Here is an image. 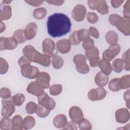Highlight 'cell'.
Instances as JSON below:
<instances>
[{"label": "cell", "mask_w": 130, "mask_h": 130, "mask_svg": "<svg viewBox=\"0 0 130 130\" xmlns=\"http://www.w3.org/2000/svg\"><path fill=\"white\" fill-rule=\"evenodd\" d=\"M85 56L89 60L90 59L99 57V49L95 46H94L92 48L86 50L85 51Z\"/></svg>", "instance_id": "obj_33"}, {"label": "cell", "mask_w": 130, "mask_h": 130, "mask_svg": "<svg viewBox=\"0 0 130 130\" xmlns=\"http://www.w3.org/2000/svg\"><path fill=\"white\" fill-rule=\"evenodd\" d=\"M129 112L126 108H120L115 112V119L119 123H125L129 120Z\"/></svg>", "instance_id": "obj_13"}, {"label": "cell", "mask_w": 130, "mask_h": 130, "mask_svg": "<svg viewBox=\"0 0 130 130\" xmlns=\"http://www.w3.org/2000/svg\"><path fill=\"white\" fill-rule=\"evenodd\" d=\"M79 128L80 130H90L92 128L91 123L87 119L83 118L78 123Z\"/></svg>", "instance_id": "obj_39"}, {"label": "cell", "mask_w": 130, "mask_h": 130, "mask_svg": "<svg viewBox=\"0 0 130 130\" xmlns=\"http://www.w3.org/2000/svg\"><path fill=\"white\" fill-rule=\"evenodd\" d=\"M23 55L28 58L31 62L39 63L44 67H49L51 63L50 57L44 54H41L37 51L31 45H27L22 50Z\"/></svg>", "instance_id": "obj_2"}, {"label": "cell", "mask_w": 130, "mask_h": 130, "mask_svg": "<svg viewBox=\"0 0 130 130\" xmlns=\"http://www.w3.org/2000/svg\"><path fill=\"white\" fill-rule=\"evenodd\" d=\"M48 3H49L51 5H54L55 6H61L64 3V1L59 0V1H46Z\"/></svg>", "instance_id": "obj_57"}, {"label": "cell", "mask_w": 130, "mask_h": 130, "mask_svg": "<svg viewBox=\"0 0 130 130\" xmlns=\"http://www.w3.org/2000/svg\"><path fill=\"white\" fill-rule=\"evenodd\" d=\"M112 69L116 73H121L123 71L124 68V63L121 58H116L115 59L111 64Z\"/></svg>", "instance_id": "obj_25"}, {"label": "cell", "mask_w": 130, "mask_h": 130, "mask_svg": "<svg viewBox=\"0 0 130 130\" xmlns=\"http://www.w3.org/2000/svg\"><path fill=\"white\" fill-rule=\"evenodd\" d=\"M11 127V120L9 117H3L0 121V128L2 130H9Z\"/></svg>", "instance_id": "obj_36"}, {"label": "cell", "mask_w": 130, "mask_h": 130, "mask_svg": "<svg viewBox=\"0 0 130 130\" xmlns=\"http://www.w3.org/2000/svg\"><path fill=\"white\" fill-rule=\"evenodd\" d=\"M50 76L47 72L39 73L36 78V81L44 89L48 88L50 86Z\"/></svg>", "instance_id": "obj_14"}, {"label": "cell", "mask_w": 130, "mask_h": 130, "mask_svg": "<svg viewBox=\"0 0 130 130\" xmlns=\"http://www.w3.org/2000/svg\"><path fill=\"white\" fill-rule=\"evenodd\" d=\"M35 124V119L31 116H27L23 119V125L24 129H29L33 128Z\"/></svg>", "instance_id": "obj_28"}, {"label": "cell", "mask_w": 130, "mask_h": 130, "mask_svg": "<svg viewBox=\"0 0 130 130\" xmlns=\"http://www.w3.org/2000/svg\"><path fill=\"white\" fill-rule=\"evenodd\" d=\"M120 51V46L119 44L111 45L103 52V59L110 62L119 53Z\"/></svg>", "instance_id": "obj_6"}, {"label": "cell", "mask_w": 130, "mask_h": 130, "mask_svg": "<svg viewBox=\"0 0 130 130\" xmlns=\"http://www.w3.org/2000/svg\"><path fill=\"white\" fill-rule=\"evenodd\" d=\"M57 50L62 54L69 53L71 49V43L69 40L62 39L58 41L56 43Z\"/></svg>", "instance_id": "obj_17"}, {"label": "cell", "mask_w": 130, "mask_h": 130, "mask_svg": "<svg viewBox=\"0 0 130 130\" xmlns=\"http://www.w3.org/2000/svg\"><path fill=\"white\" fill-rule=\"evenodd\" d=\"M18 44H21L25 42L26 39L24 34V30L18 29L15 31L12 37Z\"/></svg>", "instance_id": "obj_29"}, {"label": "cell", "mask_w": 130, "mask_h": 130, "mask_svg": "<svg viewBox=\"0 0 130 130\" xmlns=\"http://www.w3.org/2000/svg\"><path fill=\"white\" fill-rule=\"evenodd\" d=\"M86 19L88 22H89L90 23L93 24L96 23L98 21L99 17L96 13L94 12H89L87 14Z\"/></svg>", "instance_id": "obj_45"}, {"label": "cell", "mask_w": 130, "mask_h": 130, "mask_svg": "<svg viewBox=\"0 0 130 130\" xmlns=\"http://www.w3.org/2000/svg\"><path fill=\"white\" fill-rule=\"evenodd\" d=\"M76 69L77 72L82 74H86L89 71V67L86 63L76 65Z\"/></svg>", "instance_id": "obj_40"}, {"label": "cell", "mask_w": 130, "mask_h": 130, "mask_svg": "<svg viewBox=\"0 0 130 130\" xmlns=\"http://www.w3.org/2000/svg\"><path fill=\"white\" fill-rule=\"evenodd\" d=\"M23 120L22 117L19 115H15L11 119L12 130H22L23 129Z\"/></svg>", "instance_id": "obj_20"}, {"label": "cell", "mask_w": 130, "mask_h": 130, "mask_svg": "<svg viewBox=\"0 0 130 130\" xmlns=\"http://www.w3.org/2000/svg\"><path fill=\"white\" fill-rule=\"evenodd\" d=\"M47 14V10L43 7L37 8L33 12V16L36 19H43Z\"/></svg>", "instance_id": "obj_30"}, {"label": "cell", "mask_w": 130, "mask_h": 130, "mask_svg": "<svg viewBox=\"0 0 130 130\" xmlns=\"http://www.w3.org/2000/svg\"><path fill=\"white\" fill-rule=\"evenodd\" d=\"M11 98L13 103L16 106H20L22 105L25 99L24 95L22 93H17Z\"/></svg>", "instance_id": "obj_31"}, {"label": "cell", "mask_w": 130, "mask_h": 130, "mask_svg": "<svg viewBox=\"0 0 130 130\" xmlns=\"http://www.w3.org/2000/svg\"><path fill=\"white\" fill-rule=\"evenodd\" d=\"M11 2H12L11 1H3V3H4V4H9Z\"/></svg>", "instance_id": "obj_60"}, {"label": "cell", "mask_w": 130, "mask_h": 130, "mask_svg": "<svg viewBox=\"0 0 130 130\" xmlns=\"http://www.w3.org/2000/svg\"><path fill=\"white\" fill-rule=\"evenodd\" d=\"M26 91L29 93L35 96H39L42 94L44 92V88H42L36 81L30 82L27 88Z\"/></svg>", "instance_id": "obj_15"}, {"label": "cell", "mask_w": 130, "mask_h": 130, "mask_svg": "<svg viewBox=\"0 0 130 130\" xmlns=\"http://www.w3.org/2000/svg\"><path fill=\"white\" fill-rule=\"evenodd\" d=\"M6 29V25L2 21H1V32H3Z\"/></svg>", "instance_id": "obj_59"}, {"label": "cell", "mask_w": 130, "mask_h": 130, "mask_svg": "<svg viewBox=\"0 0 130 130\" xmlns=\"http://www.w3.org/2000/svg\"><path fill=\"white\" fill-rule=\"evenodd\" d=\"M98 66L99 67L101 71L105 74L109 75L112 72V69L111 64L110 63V62L107 60L103 59H101Z\"/></svg>", "instance_id": "obj_23"}, {"label": "cell", "mask_w": 130, "mask_h": 130, "mask_svg": "<svg viewBox=\"0 0 130 130\" xmlns=\"http://www.w3.org/2000/svg\"><path fill=\"white\" fill-rule=\"evenodd\" d=\"M31 61L28 58H27L25 56L23 55L22 56H21L18 60V63L19 66L21 67L22 66L25 64H27V63H30L31 64Z\"/></svg>", "instance_id": "obj_51"}, {"label": "cell", "mask_w": 130, "mask_h": 130, "mask_svg": "<svg viewBox=\"0 0 130 130\" xmlns=\"http://www.w3.org/2000/svg\"><path fill=\"white\" fill-rule=\"evenodd\" d=\"M120 82L122 89L129 88L130 87V75L128 74L121 77L120 78Z\"/></svg>", "instance_id": "obj_35"}, {"label": "cell", "mask_w": 130, "mask_h": 130, "mask_svg": "<svg viewBox=\"0 0 130 130\" xmlns=\"http://www.w3.org/2000/svg\"><path fill=\"white\" fill-rule=\"evenodd\" d=\"M122 59L124 63V69L126 71H129L130 62H129V49L125 51L122 57Z\"/></svg>", "instance_id": "obj_38"}, {"label": "cell", "mask_w": 130, "mask_h": 130, "mask_svg": "<svg viewBox=\"0 0 130 130\" xmlns=\"http://www.w3.org/2000/svg\"><path fill=\"white\" fill-rule=\"evenodd\" d=\"M123 99L125 101L126 106L129 109V90L128 89L125 91L123 94Z\"/></svg>", "instance_id": "obj_55"}, {"label": "cell", "mask_w": 130, "mask_h": 130, "mask_svg": "<svg viewBox=\"0 0 130 130\" xmlns=\"http://www.w3.org/2000/svg\"><path fill=\"white\" fill-rule=\"evenodd\" d=\"M129 20L124 17H121L115 26L121 32L126 36H128L130 35Z\"/></svg>", "instance_id": "obj_12"}, {"label": "cell", "mask_w": 130, "mask_h": 130, "mask_svg": "<svg viewBox=\"0 0 130 130\" xmlns=\"http://www.w3.org/2000/svg\"><path fill=\"white\" fill-rule=\"evenodd\" d=\"M63 129H71V130H76L77 129V127L76 126V123L72 121L67 122L65 126L63 128Z\"/></svg>", "instance_id": "obj_52"}, {"label": "cell", "mask_w": 130, "mask_h": 130, "mask_svg": "<svg viewBox=\"0 0 130 130\" xmlns=\"http://www.w3.org/2000/svg\"><path fill=\"white\" fill-rule=\"evenodd\" d=\"M38 103L44 106L50 110L54 109L56 103L55 101L50 98L46 92H44L41 95L38 96Z\"/></svg>", "instance_id": "obj_10"}, {"label": "cell", "mask_w": 130, "mask_h": 130, "mask_svg": "<svg viewBox=\"0 0 130 130\" xmlns=\"http://www.w3.org/2000/svg\"><path fill=\"white\" fill-rule=\"evenodd\" d=\"M69 41H70L71 45L74 46L78 45L80 43L77 36V30H75L70 35L69 37Z\"/></svg>", "instance_id": "obj_46"}, {"label": "cell", "mask_w": 130, "mask_h": 130, "mask_svg": "<svg viewBox=\"0 0 130 130\" xmlns=\"http://www.w3.org/2000/svg\"><path fill=\"white\" fill-rule=\"evenodd\" d=\"M2 109L1 111L3 117H10L15 111V105L13 103L11 98L3 99Z\"/></svg>", "instance_id": "obj_4"}, {"label": "cell", "mask_w": 130, "mask_h": 130, "mask_svg": "<svg viewBox=\"0 0 130 130\" xmlns=\"http://www.w3.org/2000/svg\"><path fill=\"white\" fill-rule=\"evenodd\" d=\"M12 16V9L11 7L8 5L2 3L1 4L0 10V20H7L11 18Z\"/></svg>", "instance_id": "obj_18"}, {"label": "cell", "mask_w": 130, "mask_h": 130, "mask_svg": "<svg viewBox=\"0 0 130 130\" xmlns=\"http://www.w3.org/2000/svg\"><path fill=\"white\" fill-rule=\"evenodd\" d=\"M67 117L63 114H58L55 116L53 120L54 126L57 128H63L67 123Z\"/></svg>", "instance_id": "obj_21"}, {"label": "cell", "mask_w": 130, "mask_h": 130, "mask_svg": "<svg viewBox=\"0 0 130 130\" xmlns=\"http://www.w3.org/2000/svg\"><path fill=\"white\" fill-rule=\"evenodd\" d=\"M106 95L107 92L103 87L91 89L87 94L88 99L91 101L102 100L106 97Z\"/></svg>", "instance_id": "obj_7"}, {"label": "cell", "mask_w": 130, "mask_h": 130, "mask_svg": "<svg viewBox=\"0 0 130 130\" xmlns=\"http://www.w3.org/2000/svg\"><path fill=\"white\" fill-rule=\"evenodd\" d=\"M9 69V64L6 59L0 58V73L1 74H6Z\"/></svg>", "instance_id": "obj_43"}, {"label": "cell", "mask_w": 130, "mask_h": 130, "mask_svg": "<svg viewBox=\"0 0 130 130\" xmlns=\"http://www.w3.org/2000/svg\"><path fill=\"white\" fill-rule=\"evenodd\" d=\"M43 52L44 54L49 56L50 58L57 55V51L54 42L49 38L44 39L42 43Z\"/></svg>", "instance_id": "obj_5"}, {"label": "cell", "mask_w": 130, "mask_h": 130, "mask_svg": "<svg viewBox=\"0 0 130 130\" xmlns=\"http://www.w3.org/2000/svg\"><path fill=\"white\" fill-rule=\"evenodd\" d=\"M77 36L80 42H83L84 40L90 38V34L88 30L85 29H81L77 30Z\"/></svg>", "instance_id": "obj_37"}, {"label": "cell", "mask_w": 130, "mask_h": 130, "mask_svg": "<svg viewBox=\"0 0 130 130\" xmlns=\"http://www.w3.org/2000/svg\"><path fill=\"white\" fill-rule=\"evenodd\" d=\"M86 14V8L81 4L76 5L73 8L71 14L73 19L77 22L83 21Z\"/></svg>", "instance_id": "obj_8"}, {"label": "cell", "mask_w": 130, "mask_h": 130, "mask_svg": "<svg viewBox=\"0 0 130 130\" xmlns=\"http://www.w3.org/2000/svg\"><path fill=\"white\" fill-rule=\"evenodd\" d=\"M88 31L90 34V36L91 35L94 38L98 39L99 38V37H100L99 31L95 27L90 26L89 28Z\"/></svg>", "instance_id": "obj_50"}, {"label": "cell", "mask_w": 130, "mask_h": 130, "mask_svg": "<svg viewBox=\"0 0 130 130\" xmlns=\"http://www.w3.org/2000/svg\"><path fill=\"white\" fill-rule=\"evenodd\" d=\"M11 92L10 90L7 87H3L0 90V95L2 99H8L11 98Z\"/></svg>", "instance_id": "obj_49"}, {"label": "cell", "mask_w": 130, "mask_h": 130, "mask_svg": "<svg viewBox=\"0 0 130 130\" xmlns=\"http://www.w3.org/2000/svg\"><path fill=\"white\" fill-rule=\"evenodd\" d=\"M122 17L119 15L116 14H112L109 16V21L113 26H116L119 20Z\"/></svg>", "instance_id": "obj_47"}, {"label": "cell", "mask_w": 130, "mask_h": 130, "mask_svg": "<svg viewBox=\"0 0 130 130\" xmlns=\"http://www.w3.org/2000/svg\"><path fill=\"white\" fill-rule=\"evenodd\" d=\"M18 43L13 37H1L0 50H12L15 49L17 46Z\"/></svg>", "instance_id": "obj_9"}, {"label": "cell", "mask_w": 130, "mask_h": 130, "mask_svg": "<svg viewBox=\"0 0 130 130\" xmlns=\"http://www.w3.org/2000/svg\"><path fill=\"white\" fill-rule=\"evenodd\" d=\"M96 2V1H94V0H90V1H87L88 6L90 9H91L92 10H95Z\"/></svg>", "instance_id": "obj_58"}, {"label": "cell", "mask_w": 130, "mask_h": 130, "mask_svg": "<svg viewBox=\"0 0 130 130\" xmlns=\"http://www.w3.org/2000/svg\"><path fill=\"white\" fill-rule=\"evenodd\" d=\"M71 22L67 15L55 13L48 17L47 28L48 34L53 38L62 37L71 29Z\"/></svg>", "instance_id": "obj_1"}, {"label": "cell", "mask_w": 130, "mask_h": 130, "mask_svg": "<svg viewBox=\"0 0 130 130\" xmlns=\"http://www.w3.org/2000/svg\"><path fill=\"white\" fill-rule=\"evenodd\" d=\"M50 111L51 110L50 109H47L42 105L39 103L37 104L36 113L39 117L44 118L47 117L49 115Z\"/></svg>", "instance_id": "obj_26"}, {"label": "cell", "mask_w": 130, "mask_h": 130, "mask_svg": "<svg viewBox=\"0 0 130 130\" xmlns=\"http://www.w3.org/2000/svg\"><path fill=\"white\" fill-rule=\"evenodd\" d=\"M101 60V58L100 57H94L91 59H90L89 60V63L90 66L91 67H96L99 66V62Z\"/></svg>", "instance_id": "obj_53"}, {"label": "cell", "mask_w": 130, "mask_h": 130, "mask_svg": "<svg viewBox=\"0 0 130 130\" xmlns=\"http://www.w3.org/2000/svg\"><path fill=\"white\" fill-rule=\"evenodd\" d=\"M109 80V76L105 74L101 71L99 72L95 75L94 81L95 84L99 87H104L107 85Z\"/></svg>", "instance_id": "obj_19"}, {"label": "cell", "mask_w": 130, "mask_h": 130, "mask_svg": "<svg viewBox=\"0 0 130 130\" xmlns=\"http://www.w3.org/2000/svg\"><path fill=\"white\" fill-rule=\"evenodd\" d=\"M118 36L117 34L113 30H109L105 35V40L110 45L116 44L118 41Z\"/></svg>", "instance_id": "obj_24"}, {"label": "cell", "mask_w": 130, "mask_h": 130, "mask_svg": "<svg viewBox=\"0 0 130 130\" xmlns=\"http://www.w3.org/2000/svg\"><path fill=\"white\" fill-rule=\"evenodd\" d=\"M25 2L27 4L34 6V7H39L42 5L44 1H25Z\"/></svg>", "instance_id": "obj_54"}, {"label": "cell", "mask_w": 130, "mask_h": 130, "mask_svg": "<svg viewBox=\"0 0 130 130\" xmlns=\"http://www.w3.org/2000/svg\"><path fill=\"white\" fill-rule=\"evenodd\" d=\"M130 1L127 0L125 4L123 6V17L126 18L127 19H130Z\"/></svg>", "instance_id": "obj_48"}, {"label": "cell", "mask_w": 130, "mask_h": 130, "mask_svg": "<svg viewBox=\"0 0 130 130\" xmlns=\"http://www.w3.org/2000/svg\"><path fill=\"white\" fill-rule=\"evenodd\" d=\"M95 10L102 15L108 14L109 12V7L106 1L104 0H96Z\"/></svg>", "instance_id": "obj_22"}, {"label": "cell", "mask_w": 130, "mask_h": 130, "mask_svg": "<svg viewBox=\"0 0 130 130\" xmlns=\"http://www.w3.org/2000/svg\"><path fill=\"white\" fill-rule=\"evenodd\" d=\"M63 60L61 57L56 55L53 57L52 59V64L53 67L55 69L61 68L63 65Z\"/></svg>", "instance_id": "obj_32"}, {"label": "cell", "mask_w": 130, "mask_h": 130, "mask_svg": "<svg viewBox=\"0 0 130 130\" xmlns=\"http://www.w3.org/2000/svg\"><path fill=\"white\" fill-rule=\"evenodd\" d=\"M73 62L76 65L86 63V57L83 54H77L73 58Z\"/></svg>", "instance_id": "obj_42"}, {"label": "cell", "mask_w": 130, "mask_h": 130, "mask_svg": "<svg viewBox=\"0 0 130 130\" xmlns=\"http://www.w3.org/2000/svg\"><path fill=\"white\" fill-rule=\"evenodd\" d=\"M20 68L22 75L26 78L35 79L39 74V69L37 67L31 66L30 63L24 64Z\"/></svg>", "instance_id": "obj_3"}, {"label": "cell", "mask_w": 130, "mask_h": 130, "mask_svg": "<svg viewBox=\"0 0 130 130\" xmlns=\"http://www.w3.org/2000/svg\"><path fill=\"white\" fill-rule=\"evenodd\" d=\"M123 2H124L123 0H122V1L112 0L111 1L112 6L114 8H117L119 7Z\"/></svg>", "instance_id": "obj_56"}, {"label": "cell", "mask_w": 130, "mask_h": 130, "mask_svg": "<svg viewBox=\"0 0 130 130\" xmlns=\"http://www.w3.org/2000/svg\"><path fill=\"white\" fill-rule=\"evenodd\" d=\"M94 41L91 38H89L84 40L82 43V46L84 49L86 51L92 48L94 46Z\"/></svg>", "instance_id": "obj_44"}, {"label": "cell", "mask_w": 130, "mask_h": 130, "mask_svg": "<svg viewBox=\"0 0 130 130\" xmlns=\"http://www.w3.org/2000/svg\"><path fill=\"white\" fill-rule=\"evenodd\" d=\"M37 25L35 22H30L24 29V34L26 40H31L34 39L37 31Z\"/></svg>", "instance_id": "obj_16"}, {"label": "cell", "mask_w": 130, "mask_h": 130, "mask_svg": "<svg viewBox=\"0 0 130 130\" xmlns=\"http://www.w3.org/2000/svg\"><path fill=\"white\" fill-rule=\"evenodd\" d=\"M62 90V86L61 84H55L49 87V92L51 95H58Z\"/></svg>", "instance_id": "obj_34"}, {"label": "cell", "mask_w": 130, "mask_h": 130, "mask_svg": "<svg viewBox=\"0 0 130 130\" xmlns=\"http://www.w3.org/2000/svg\"><path fill=\"white\" fill-rule=\"evenodd\" d=\"M37 108V105L34 102H29L27 103L25 110L26 112L29 114H33L36 113Z\"/></svg>", "instance_id": "obj_41"}, {"label": "cell", "mask_w": 130, "mask_h": 130, "mask_svg": "<svg viewBox=\"0 0 130 130\" xmlns=\"http://www.w3.org/2000/svg\"><path fill=\"white\" fill-rule=\"evenodd\" d=\"M108 88L110 90L114 92L121 90L120 78H116L111 79L108 84Z\"/></svg>", "instance_id": "obj_27"}, {"label": "cell", "mask_w": 130, "mask_h": 130, "mask_svg": "<svg viewBox=\"0 0 130 130\" xmlns=\"http://www.w3.org/2000/svg\"><path fill=\"white\" fill-rule=\"evenodd\" d=\"M69 116L72 121L78 124L84 118V115L81 109L77 106L72 107L69 111Z\"/></svg>", "instance_id": "obj_11"}]
</instances>
